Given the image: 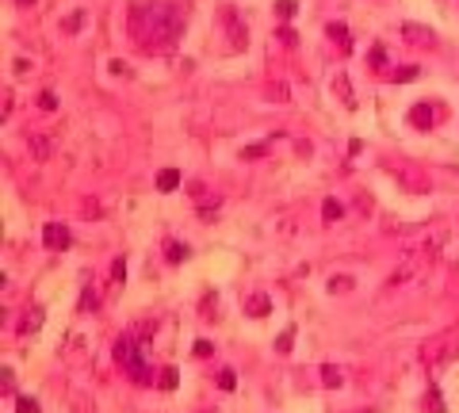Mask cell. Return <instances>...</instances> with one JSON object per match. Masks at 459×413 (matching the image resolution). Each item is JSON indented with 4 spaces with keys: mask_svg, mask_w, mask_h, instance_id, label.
I'll return each mask as SVG.
<instances>
[{
    "mask_svg": "<svg viewBox=\"0 0 459 413\" xmlns=\"http://www.w3.org/2000/svg\"><path fill=\"white\" fill-rule=\"evenodd\" d=\"M130 35L138 50L168 54L184 35V12L176 4H130Z\"/></svg>",
    "mask_w": 459,
    "mask_h": 413,
    "instance_id": "6da1fadb",
    "label": "cell"
},
{
    "mask_svg": "<svg viewBox=\"0 0 459 413\" xmlns=\"http://www.w3.org/2000/svg\"><path fill=\"white\" fill-rule=\"evenodd\" d=\"M142 352H146V344L138 341V329H134V333H123L115 341V360L126 367V375H130L138 386H149L153 383V367L146 363V356H142Z\"/></svg>",
    "mask_w": 459,
    "mask_h": 413,
    "instance_id": "7a4b0ae2",
    "label": "cell"
},
{
    "mask_svg": "<svg viewBox=\"0 0 459 413\" xmlns=\"http://www.w3.org/2000/svg\"><path fill=\"white\" fill-rule=\"evenodd\" d=\"M42 241H46V249H69L73 245V233H69V226H61V222H46L42 226Z\"/></svg>",
    "mask_w": 459,
    "mask_h": 413,
    "instance_id": "3957f363",
    "label": "cell"
},
{
    "mask_svg": "<svg viewBox=\"0 0 459 413\" xmlns=\"http://www.w3.org/2000/svg\"><path fill=\"white\" fill-rule=\"evenodd\" d=\"M222 19H226V27H230V38H233V50H237V46H245V27H241L237 12H233V8H226V12H222Z\"/></svg>",
    "mask_w": 459,
    "mask_h": 413,
    "instance_id": "277c9868",
    "label": "cell"
},
{
    "mask_svg": "<svg viewBox=\"0 0 459 413\" xmlns=\"http://www.w3.org/2000/svg\"><path fill=\"white\" fill-rule=\"evenodd\" d=\"M432 119H436V115H432V107H429V103H413V107H409V123H413V126H421V131H429V126H432Z\"/></svg>",
    "mask_w": 459,
    "mask_h": 413,
    "instance_id": "5b68a950",
    "label": "cell"
},
{
    "mask_svg": "<svg viewBox=\"0 0 459 413\" xmlns=\"http://www.w3.org/2000/svg\"><path fill=\"white\" fill-rule=\"evenodd\" d=\"M180 180H184L180 168H161V172H157V191H176Z\"/></svg>",
    "mask_w": 459,
    "mask_h": 413,
    "instance_id": "8992f818",
    "label": "cell"
},
{
    "mask_svg": "<svg viewBox=\"0 0 459 413\" xmlns=\"http://www.w3.org/2000/svg\"><path fill=\"white\" fill-rule=\"evenodd\" d=\"M268 310H272L268 295H249V298H245V314H249V318H264Z\"/></svg>",
    "mask_w": 459,
    "mask_h": 413,
    "instance_id": "52a82bcc",
    "label": "cell"
},
{
    "mask_svg": "<svg viewBox=\"0 0 459 413\" xmlns=\"http://www.w3.org/2000/svg\"><path fill=\"white\" fill-rule=\"evenodd\" d=\"M402 35H409V42H432V27H417V23H406L402 27Z\"/></svg>",
    "mask_w": 459,
    "mask_h": 413,
    "instance_id": "ba28073f",
    "label": "cell"
},
{
    "mask_svg": "<svg viewBox=\"0 0 459 413\" xmlns=\"http://www.w3.org/2000/svg\"><path fill=\"white\" fill-rule=\"evenodd\" d=\"M165 256H168V264H180V260H188V256H191V249L184 245V241H168V245H165Z\"/></svg>",
    "mask_w": 459,
    "mask_h": 413,
    "instance_id": "9c48e42d",
    "label": "cell"
},
{
    "mask_svg": "<svg viewBox=\"0 0 459 413\" xmlns=\"http://www.w3.org/2000/svg\"><path fill=\"white\" fill-rule=\"evenodd\" d=\"M329 38H333V42H341L344 54L352 50V38H348V27H344V23H329Z\"/></svg>",
    "mask_w": 459,
    "mask_h": 413,
    "instance_id": "30bf717a",
    "label": "cell"
},
{
    "mask_svg": "<svg viewBox=\"0 0 459 413\" xmlns=\"http://www.w3.org/2000/svg\"><path fill=\"white\" fill-rule=\"evenodd\" d=\"M31 153H35L38 161H46L54 153V142H50V138H31Z\"/></svg>",
    "mask_w": 459,
    "mask_h": 413,
    "instance_id": "8fae6325",
    "label": "cell"
},
{
    "mask_svg": "<svg viewBox=\"0 0 459 413\" xmlns=\"http://www.w3.org/2000/svg\"><path fill=\"white\" fill-rule=\"evenodd\" d=\"M80 27H84V8H77V12H69L65 19H61V31H69V35L80 31Z\"/></svg>",
    "mask_w": 459,
    "mask_h": 413,
    "instance_id": "7c38bea8",
    "label": "cell"
},
{
    "mask_svg": "<svg viewBox=\"0 0 459 413\" xmlns=\"http://www.w3.org/2000/svg\"><path fill=\"white\" fill-rule=\"evenodd\" d=\"M341 214H344V207L337 203V199H325V203H321V218H325V222H337Z\"/></svg>",
    "mask_w": 459,
    "mask_h": 413,
    "instance_id": "4fadbf2b",
    "label": "cell"
},
{
    "mask_svg": "<svg viewBox=\"0 0 459 413\" xmlns=\"http://www.w3.org/2000/svg\"><path fill=\"white\" fill-rule=\"evenodd\" d=\"M157 383H161V386H165V390H176V383H180V371H176V367H172V363H168V367H165V371H161V379H157Z\"/></svg>",
    "mask_w": 459,
    "mask_h": 413,
    "instance_id": "5bb4252c",
    "label": "cell"
},
{
    "mask_svg": "<svg viewBox=\"0 0 459 413\" xmlns=\"http://www.w3.org/2000/svg\"><path fill=\"white\" fill-rule=\"evenodd\" d=\"M38 325H42V310H31V314H27V318H23V321H19V329H23V333H35V329H38Z\"/></svg>",
    "mask_w": 459,
    "mask_h": 413,
    "instance_id": "9a60e30c",
    "label": "cell"
},
{
    "mask_svg": "<svg viewBox=\"0 0 459 413\" xmlns=\"http://www.w3.org/2000/svg\"><path fill=\"white\" fill-rule=\"evenodd\" d=\"M321 383H325V386H341V367L325 363V367H321Z\"/></svg>",
    "mask_w": 459,
    "mask_h": 413,
    "instance_id": "2e32d148",
    "label": "cell"
},
{
    "mask_svg": "<svg viewBox=\"0 0 459 413\" xmlns=\"http://www.w3.org/2000/svg\"><path fill=\"white\" fill-rule=\"evenodd\" d=\"M15 413H38V402L31 398V394H19V398H15Z\"/></svg>",
    "mask_w": 459,
    "mask_h": 413,
    "instance_id": "e0dca14e",
    "label": "cell"
},
{
    "mask_svg": "<svg viewBox=\"0 0 459 413\" xmlns=\"http://www.w3.org/2000/svg\"><path fill=\"white\" fill-rule=\"evenodd\" d=\"M96 306H100V295H96L92 287H84L80 291V310H96Z\"/></svg>",
    "mask_w": 459,
    "mask_h": 413,
    "instance_id": "ac0fdd59",
    "label": "cell"
},
{
    "mask_svg": "<svg viewBox=\"0 0 459 413\" xmlns=\"http://www.w3.org/2000/svg\"><path fill=\"white\" fill-rule=\"evenodd\" d=\"M218 386H222V390H233V386H237V371L222 367V371H218Z\"/></svg>",
    "mask_w": 459,
    "mask_h": 413,
    "instance_id": "d6986e66",
    "label": "cell"
},
{
    "mask_svg": "<svg viewBox=\"0 0 459 413\" xmlns=\"http://www.w3.org/2000/svg\"><path fill=\"white\" fill-rule=\"evenodd\" d=\"M295 12H299V4H295V0H279V4H276V15H279V19H291Z\"/></svg>",
    "mask_w": 459,
    "mask_h": 413,
    "instance_id": "ffe728a7",
    "label": "cell"
},
{
    "mask_svg": "<svg viewBox=\"0 0 459 413\" xmlns=\"http://www.w3.org/2000/svg\"><path fill=\"white\" fill-rule=\"evenodd\" d=\"M38 107H42V111H54V107H58V96H54L50 88H46V92H38Z\"/></svg>",
    "mask_w": 459,
    "mask_h": 413,
    "instance_id": "44dd1931",
    "label": "cell"
},
{
    "mask_svg": "<svg viewBox=\"0 0 459 413\" xmlns=\"http://www.w3.org/2000/svg\"><path fill=\"white\" fill-rule=\"evenodd\" d=\"M333 88H341V96H344V107H356V100H352V92H348V80H344V77H337V80H333Z\"/></svg>",
    "mask_w": 459,
    "mask_h": 413,
    "instance_id": "7402d4cb",
    "label": "cell"
},
{
    "mask_svg": "<svg viewBox=\"0 0 459 413\" xmlns=\"http://www.w3.org/2000/svg\"><path fill=\"white\" fill-rule=\"evenodd\" d=\"M425 402H429V409H432V413H444V398H440V390H436V386L429 390V398H425Z\"/></svg>",
    "mask_w": 459,
    "mask_h": 413,
    "instance_id": "603a6c76",
    "label": "cell"
},
{
    "mask_svg": "<svg viewBox=\"0 0 459 413\" xmlns=\"http://www.w3.org/2000/svg\"><path fill=\"white\" fill-rule=\"evenodd\" d=\"M417 73H421L417 66H406V69H398V73H394V80H398V84H406V80H417Z\"/></svg>",
    "mask_w": 459,
    "mask_h": 413,
    "instance_id": "cb8c5ba5",
    "label": "cell"
},
{
    "mask_svg": "<svg viewBox=\"0 0 459 413\" xmlns=\"http://www.w3.org/2000/svg\"><path fill=\"white\" fill-rule=\"evenodd\" d=\"M348 287H352L348 275H333V279H329V291H333V295H337V291H348Z\"/></svg>",
    "mask_w": 459,
    "mask_h": 413,
    "instance_id": "d4e9b609",
    "label": "cell"
},
{
    "mask_svg": "<svg viewBox=\"0 0 459 413\" xmlns=\"http://www.w3.org/2000/svg\"><path fill=\"white\" fill-rule=\"evenodd\" d=\"M291 341H295V329H283L279 341H276V348H279V352H291Z\"/></svg>",
    "mask_w": 459,
    "mask_h": 413,
    "instance_id": "484cf974",
    "label": "cell"
},
{
    "mask_svg": "<svg viewBox=\"0 0 459 413\" xmlns=\"http://www.w3.org/2000/svg\"><path fill=\"white\" fill-rule=\"evenodd\" d=\"M0 386H4V394H12V390H15V375H12V367L0 371Z\"/></svg>",
    "mask_w": 459,
    "mask_h": 413,
    "instance_id": "4316f807",
    "label": "cell"
},
{
    "mask_svg": "<svg viewBox=\"0 0 459 413\" xmlns=\"http://www.w3.org/2000/svg\"><path fill=\"white\" fill-rule=\"evenodd\" d=\"M111 275H115L119 283L126 279V260H123V256H119V260H111Z\"/></svg>",
    "mask_w": 459,
    "mask_h": 413,
    "instance_id": "83f0119b",
    "label": "cell"
},
{
    "mask_svg": "<svg viewBox=\"0 0 459 413\" xmlns=\"http://www.w3.org/2000/svg\"><path fill=\"white\" fill-rule=\"evenodd\" d=\"M276 38H279V42H283V46H295V42H299V35H295L291 27H283V31H279Z\"/></svg>",
    "mask_w": 459,
    "mask_h": 413,
    "instance_id": "f1b7e54d",
    "label": "cell"
},
{
    "mask_svg": "<svg viewBox=\"0 0 459 413\" xmlns=\"http://www.w3.org/2000/svg\"><path fill=\"white\" fill-rule=\"evenodd\" d=\"M211 352H214V344H211V341H195V356H199V360H207Z\"/></svg>",
    "mask_w": 459,
    "mask_h": 413,
    "instance_id": "f546056e",
    "label": "cell"
},
{
    "mask_svg": "<svg viewBox=\"0 0 459 413\" xmlns=\"http://www.w3.org/2000/svg\"><path fill=\"white\" fill-rule=\"evenodd\" d=\"M264 153H268V145H245L241 157H264Z\"/></svg>",
    "mask_w": 459,
    "mask_h": 413,
    "instance_id": "4dcf8cb0",
    "label": "cell"
},
{
    "mask_svg": "<svg viewBox=\"0 0 459 413\" xmlns=\"http://www.w3.org/2000/svg\"><path fill=\"white\" fill-rule=\"evenodd\" d=\"M111 73H119V77H130V69H126L123 61H111Z\"/></svg>",
    "mask_w": 459,
    "mask_h": 413,
    "instance_id": "1f68e13d",
    "label": "cell"
},
{
    "mask_svg": "<svg viewBox=\"0 0 459 413\" xmlns=\"http://www.w3.org/2000/svg\"><path fill=\"white\" fill-rule=\"evenodd\" d=\"M15 4H23V8H27V4H35V0H15Z\"/></svg>",
    "mask_w": 459,
    "mask_h": 413,
    "instance_id": "d6a6232c",
    "label": "cell"
}]
</instances>
